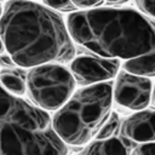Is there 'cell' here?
<instances>
[{"mask_svg": "<svg viewBox=\"0 0 155 155\" xmlns=\"http://www.w3.org/2000/svg\"><path fill=\"white\" fill-rule=\"evenodd\" d=\"M5 50L22 68L64 64L75 58L74 40L63 18L44 4L10 0L0 18Z\"/></svg>", "mask_w": 155, "mask_h": 155, "instance_id": "6da1fadb", "label": "cell"}, {"mask_svg": "<svg viewBox=\"0 0 155 155\" xmlns=\"http://www.w3.org/2000/svg\"><path fill=\"white\" fill-rule=\"evenodd\" d=\"M67 25L76 44L103 58L127 61L155 51V19L133 8L75 11Z\"/></svg>", "mask_w": 155, "mask_h": 155, "instance_id": "7a4b0ae2", "label": "cell"}, {"mask_svg": "<svg viewBox=\"0 0 155 155\" xmlns=\"http://www.w3.org/2000/svg\"><path fill=\"white\" fill-rule=\"evenodd\" d=\"M47 111L0 86V155H67Z\"/></svg>", "mask_w": 155, "mask_h": 155, "instance_id": "3957f363", "label": "cell"}, {"mask_svg": "<svg viewBox=\"0 0 155 155\" xmlns=\"http://www.w3.org/2000/svg\"><path fill=\"white\" fill-rule=\"evenodd\" d=\"M113 85L102 82L73 93L52 116V127L67 145L87 144L111 114Z\"/></svg>", "mask_w": 155, "mask_h": 155, "instance_id": "277c9868", "label": "cell"}, {"mask_svg": "<svg viewBox=\"0 0 155 155\" xmlns=\"http://www.w3.org/2000/svg\"><path fill=\"white\" fill-rule=\"evenodd\" d=\"M30 101L45 111H57L75 92V79L64 65L46 63L30 68L25 76Z\"/></svg>", "mask_w": 155, "mask_h": 155, "instance_id": "5b68a950", "label": "cell"}, {"mask_svg": "<svg viewBox=\"0 0 155 155\" xmlns=\"http://www.w3.org/2000/svg\"><path fill=\"white\" fill-rule=\"evenodd\" d=\"M153 86L150 78L134 75L122 69L113 85V97L119 105L134 113L145 110L150 105Z\"/></svg>", "mask_w": 155, "mask_h": 155, "instance_id": "8992f818", "label": "cell"}, {"mask_svg": "<svg viewBox=\"0 0 155 155\" xmlns=\"http://www.w3.org/2000/svg\"><path fill=\"white\" fill-rule=\"evenodd\" d=\"M120 59L79 56L70 62V71L75 81L82 86L108 82L120 71Z\"/></svg>", "mask_w": 155, "mask_h": 155, "instance_id": "52a82bcc", "label": "cell"}, {"mask_svg": "<svg viewBox=\"0 0 155 155\" xmlns=\"http://www.w3.org/2000/svg\"><path fill=\"white\" fill-rule=\"evenodd\" d=\"M122 139L139 144L155 142V109L140 110L125 119L120 126Z\"/></svg>", "mask_w": 155, "mask_h": 155, "instance_id": "ba28073f", "label": "cell"}, {"mask_svg": "<svg viewBox=\"0 0 155 155\" xmlns=\"http://www.w3.org/2000/svg\"><path fill=\"white\" fill-rule=\"evenodd\" d=\"M80 155H130V151L122 139L111 137L91 142Z\"/></svg>", "mask_w": 155, "mask_h": 155, "instance_id": "9c48e42d", "label": "cell"}, {"mask_svg": "<svg viewBox=\"0 0 155 155\" xmlns=\"http://www.w3.org/2000/svg\"><path fill=\"white\" fill-rule=\"evenodd\" d=\"M122 69L139 76L154 78L155 76V51L139 56L132 59H127L122 63Z\"/></svg>", "mask_w": 155, "mask_h": 155, "instance_id": "30bf717a", "label": "cell"}, {"mask_svg": "<svg viewBox=\"0 0 155 155\" xmlns=\"http://www.w3.org/2000/svg\"><path fill=\"white\" fill-rule=\"evenodd\" d=\"M1 86L13 96H23L27 92V81L15 70H4L0 73Z\"/></svg>", "mask_w": 155, "mask_h": 155, "instance_id": "8fae6325", "label": "cell"}, {"mask_svg": "<svg viewBox=\"0 0 155 155\" xmlns=\"http://www.w3.org/2000/svg\"><path fill=\"white\" fill-rule=\"evenodd\" d=\"M120 117L116 113L111 111V114L109 115V117L107 119V121L103 124V126L101 127V130L98 131L96 139H108L114 137L115 132L120 128Z\"/></svg>", "mask_w": 155, "mask_h": 155, "instance_id": "7c38bea8", "label": "cell"}, {"mask_svg": "<svg viewBox=\"0 0 155 155\" xmlns=\"http://www.w3.org/2000/svg\"><path fill=\"white\" fill-rule=\"evenodd\" d=\"M44 5L52 8V10H58L62 12H75L78 10L70 0H42Z\"/></svg>", "mask_w": 155, "mask_h": 155, "instance_id": "4fadbf2b", "label": "cell"}, {"mask_svg": "<svg viewBox=\"0 0 155 155\" xmlns=\"http://www.w3.org/2000/svg\"><path fill=\"white\" fill-rule=\"evenodd\" d=\"M138 10L145 16L155 19V0H134Z\"/></svg>", "mask_w": 155, "mask_h": 155, "instance_id": "5bb4252c", "label": "cell"}, {"mask_svg": "<svg viewBox=\"0 0 155 155\" xmlns=\"http://www.w3.org/2000/svg\"><path fill=\"white\" fill-rule=\"evenodd\" d=\"M130 155H155V142L136 144Z\"/></svg>", "mask_w": 155, "mask_h": 155, "instance_id": "9a60e30c", "label": "cell"}, {"mask_svg": "<svg viewBox=\"0 0 155 155\" xmlns=\"http://www.w3.org/2000/svg\"><path fill=\"white\" fill-rule=\"evenodd\" d=\"M70 1L76 8H84V10L92 8L102 2V0H70Z\"/></svg>", "mask_w": 155, "mask_h": 155, "instance_id": "2e32d148", "label": "cell"}, {"mask_svg": "<svg viewBox=\"0 0 155 155\" xmlns=\"http://www.w3.org/2000/svg\"><path fill=\"white\" fill-rule=\"evenodd\" d=\"M0 64L6 67V68H15V67H17V64L15 63V61L12 59V57L8 53L0 54Z\"/></svg>", "mask_w": 155, "mask_h": 155, "instance_id": "e0dca14e", "label": "cell"}, {"mask_svg": "<svg viewBox=\"0 0 155 155\" xmlns=\"http://www.w3.org/2000/svg\"><path fill=\"white\" fill-rule=\"evenodd\" d=\"M150 105L153 109H155V84L153 86V91H151V99H150Z\"/></svg>", "mask_w": 155, "mask_h": 155, "instance_id": "ac0fdd59", "label": "cell"}, {"mask_svg": "<svg viewBox=\"0 0 155 155\" xmlns=\"http://www.w3.org/2000/svg\"><path fill=\"white\" fill-rule=\"evenodd\" d=\"M105 1L111 2V4H125V2H127L128 0H105Z\"/></svg>", "mask_w": 155, "mask_h": 155, "instance_id": "d6986e66", "label": "cell"}, {"mask_svg": "<svg viewBox=\"0 0 155 155\" xmlns=\"http://www.w3.org/2000/svg\"><path fill=\"white\" fill-rule=\"evenodd\" d=\"M4 50H5V45H4V41L1 39V36H0V54L4 52Z\"/></svg>", "mask_w": 155, "mask_h": 155, "instance_id": "ffe728a7", "label": "cell"}, {"mask_svg": "<svg viewBox=\"0 0 155 155\" xmlns=\"http://www.w3.org/2000/svg\"><path fill=\"white\" fill-rule=\"evenodd\" d=\"M2 12H4V8H2V6H1V4H0V18H1V16H2Z\"/></svg>", "mask_w": 155, "mask_h": 155, "instance_id": "44dd1931", "label": "cell"}, {"mask_svg": "<svg viewBox=\"0 0 155 155\" xmlns=\"http://www.w3.org/2000/svg\"><path fill=\"white\" fill-rule=\"evenodd\" d=\"M0 1H4V0H0Z\"/></svg>", "mask_w": 155, "mask_h": 155, "instance_id": "7402d4cb", "label": "cell"}]
</instances>
